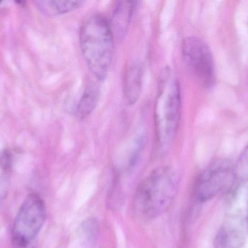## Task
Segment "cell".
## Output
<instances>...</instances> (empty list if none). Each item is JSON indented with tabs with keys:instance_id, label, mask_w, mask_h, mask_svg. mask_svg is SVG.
<instances>
[{
	"instance_id": "8fae6325",
	"label": "cell",
	"mask_w": 248,
	"mask_h": 248,
	"mask_svg": "<svg viewBox=\"0 0 248 248\" xmlns=\"http://www.w3.org/2000/svg\"><path fill=\"white\" fill-rule=\"evenodd\" d=\"M39 10L48 16L65 14L81 7L82 1H37L35 2Z\"/></svg>"
},
{
	"instance_id": "3957f363",
	"label": "cell",
	"mask_w": 248,
	"mask_h": 248,
	"mask_svg": "<svg viewBox=\"0 0 248 248\" xmlns=\"http://www.w3.org/2000/svg\"><path fill=\"white\" fill-rule=\"evenodd\" d=\"M180 117V86L173 73L166 69L159 80L154 109L156 143L160 154H165L171 146Z\"/></svg>"
},
{
	"instance_id": "6da1fadb",
	"label": "cell",
	"mask_w": 248,
	"mask_h": 248,
	"mask_svg": "<svg viewBox=\"0 0 248 248\" xmlns=\"http://www.w3.org/2000/svg\"><path fill=\"white\" fill-rule=\"evenodd\" d=\"M179 186L174 169L168 166L155 169L137 188L134 199L136 215L144 221L163 215L174 202Z\"/></svg>"
},
{
	"instance_id": "8992f818",
	"label": "cell",
	"mask_w": 248,
	"mask_h": 248,
	"mask_svg": "<svg viewBox=\"0 0 248 248\" xmlns=\"http://www.w3.org/2000/svg\"><path fill=\"white\" fill-rule=\"evenodd\" d=\"M182 56L186 66L205 88H211L216 81L215 64L207 44L196 36H187L182 42Z\"/></svg>"
},
{
	"instance_id": "5bb4252c",
	"label": "cell",
	"mask_w": 248,
	"mask_h": 248,
	"mask_svg": "<svg viewBox=\"0 0 248 248\" xmlns=\"http://www.w3.org/2000/svg\"></svg>"
},
{
	"instance_id": "7c38bea8",
	"label": "cell",
	"mask_w": 248,
	"mask_h": 248,
	"mask_svg": "<svg viewBox=\"0 0 248 248\" xmlns=\"http://www.w3.org/2000/svg\"><path fill=\"white\" fill-rule=\"evenodd\" d=\"M236 182H248V145L242 151L237 163L234 165Z\"/></svg>"
},
{
	"instance_id": "52a82bcc",
	"label": "cell",
	"mask_w": 248,
	"mask_h": 248,
	"mask_svg": "<svg viewBox=\"0 0 248 248\" xmlns=\"http://www.w3.org/2000/svg\"><path fill=\"white\" fill-rule=\"evenodd\" d=\"M246 226L240 214L230 215L216 236L214 248H243L247 237Z\"/></svg>"
},
{
	"instance_id": "5b68a950",
	"label": "cell",
	"mask_w": 248,
	"mask_h": 248,
	"mask_svg": "<svg viewBox=\"0 0 248 248\" xmlns=\"http://www.w3.org/2000/svg\"><path fill=\"white\" fill-rule=\"evenodd\" d=\"M236 182L234 165L218 160L210 165L197 179L194 189L195 199L205 202L230 189Z\"/></svg>"
},
{
	"instance_id": "9c48e42d",
	"label": "cell",
	"mask_w": 248,
	"mask_h": 248,
	"mask_svg": "<svg viewBox=\"0 0 248 248\" xmlns=\"http://www.w3.org/2000/svg\"><path fill=\"white\" fill-rule=\"evenodd\" d=\"M143 69L141 64L133 62L127 66L124 74V99L131 106L137 103L142 87Z\"/></svg>"
},
{
	"instance_id": "ba28073f",
	"label": "cell",
	"mask_w": 248,
	"mask_h": 248,
	"mask_svg": "<svg viewBox=\"0 0 248 248\" xmlns=\"http://www.w3.org/2000/svg\"><path fill=\"white\" fill-rule=\"evenodd\" d=\"M136 6V1H116L110 26L113 36L119 40H123L128 33Z\"/></svg>"
},
{
	"instance_id": "30bf717a",
	"label": "cell",
	"mask_w": 248,
	"mask_h": 248,
	"mask_svg": "<svg viewBox=\"0 0 248 248\" xmlns=\"http://www.w3.org/2000/svg\"><path fill=\"white\" fill-rule=\"evenodd\" d=\"M100 98V86L91 82L87 84L76 108V116L80 120L88 117L95 109Z\"/></svg>"
},
{
	"instance_id": "7a4b0ae2",
	"label": "cell",
	"mask_w": 248,
	"mask_h": 248,
	"mask_svg": "<svg viewBox=\"0 0 248 248\" xmlns=\"http://www.w3.org/2000/svg\"><path fill=\"white\" fill-rule=\"evenodd\" d=\"M110 23L101 15L87 17L79 31L81 52L89 70L99 81L107 77L113 61L114 42Z\"/></svg>"
},
{
	"instance_id": "4fadbf2b",
	"label": "cell",
	"mask_w": 248,
	"mask_h": 248,
	"mask_svg": "<svg viewBox=\"0 0 248 248\" xmlns=\"http://www.w3.org/2000/svg\"><path fill=\"white\" fill-rule=\"evenodd\" d=\"M99 224L97 220L90 218L83 224L81 228V236L84 238V243L92 244L96 241L98 237Z\"/></svg>"
},
{
	"instance_id": "277c9868",
	"label": "cell",
	"mask_w": 248,
	"mask_h": 248,
	"mask_svg": "<svg viewBox=\"0 0 248 248\" xmlns=\"http://www.w3.org/2000/svg\"><path fill=\"white\" fill-rule=\"evenodd\" d=\"M46 220L45 203L40 197L29 195L20 206L14 224L13 241L17 247L26 248L39 234Z\"/></svg>"
}]
</instances>
